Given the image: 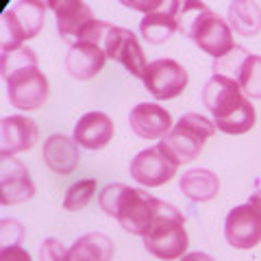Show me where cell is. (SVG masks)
Wrapping results in <instances>:
<instances>
[{"label":"cell","instance_id":"cell-1","mask_svg":"<svg viewBox=\"0 0 261 261\" xmlns=\"http://www.w3.org/2000/svg\"><path fill=\"white\" fill-rule=\"evenodd\" d=\"M178 31L214 59H222L235 48L233 29L224 18L211 11L205 3L185 0L176 13Z\"/></svg>","mask_w":261,"mask_h":261},{"label":"cell","instance_id":"cell-2","mask_svg":"<svg viewBox=\"0 0 261 261\" xmlns=\"http://www.w3.org/2000/svg\"><path fill=\"white\" fill-rule=\"evenodd\" d=\"M190 238L185 231V218L174 205L159 200L157 218L150 226V231L144 235V248L152 257L163 261H174L185 257Z\"/></svg>","mask_w":261,"mask_h":261},{"label":"cell","instance_id":"cell-3","mask_svg":"<svg viewBox=\"0 0 261 261\" xmlns=\"http://www.w3.org/2000/svg\"><path fill=\"white\" fill-rule=\"evenodd\" d=\"M216 133L214 120H209L200 113H185L178 118L172 130L159 140V146L172 157L178 166L190 163L196 159L205 148V144L211 135Z\"/></svg>","mask_w":261,"mask_h":261},{"label":"cell","instance_id":"cell-4","mask_svg":"<svg viewBox=\"0 0 261 261\" xmlns=\"http://www.w3.org/2000/svg\"><path fill=\"white\" fill-rule=\"evenodd\" d=\"M48 3L42 0H18L0 22V48L11 53L22 48L27 39H35L46 24Z\"/></svg>","mask_w":261,"mask_h":261},{"label":"cell","instance_id":"cell-5","mask_svg":"<svg viewBox=\"0 0 261 261\" xmlns=\"http://www.w3.org/2000/svg\"><path fill=\"white\" fill-rule=\"evenodd\" d=\"M157 207H159V198H154V196H150L144 190H135V187L124 185L116 202V209H113V218L118 220V224L126 233L144 238L150 231L154 218H157Z\"/></svg>","mask_w":261,"mask_h":261},{"label":"cell","instance_id":"cell-6","mask_svg":"<svg viewBox=\"0 0 261 261\" xmlns=\"http://www.w3.org/2000/svg\"><path fill=\"white\" fill-rule=\"evenodd\" d=\"M7 83V96L9 102L20 111H35L42 105H46L48 96H50V85L44 72L33 65V68H24L18 72L3 76Z\"/></svg>","mask_w":261,"mask_h":261},{"label":"cell","instance_id":"cell-7","mask_svg":"<svg viewBox=\"0 0 261 261\" xmlns=\"http://www.w3.org/2000/svg\"><path fill=\"white\" fill-rule=\"evenodd\" d=\"M128 172L144 187H159L163 183L172 181L174 174L178 172V163L161 148L159 144L144 148L130 159Z\"/></svg>","mask_w":261,"mask_h":261},{"label":"cell","instance_id":"cell-8","mask_svg":"<svg viewBox=\"0 0 261 261\" xmlns=\"http://www.w3.org/2000/svg\"><path fill=\"white\" fill-rule=\"evenodd\" d=\"M102 50L107 53L109 59L118 61L130 76L144 79L146 68H148V61H146L142 44H140V39H137V35L133 31L122 29V27H113L111 24L107 37H105Z\"/></svg>","mask_w":261,"mask_h":261},{"label":"cell","instance_id":"cell-9","mask_svg":"<svg viewBox=\"0 0 261 261\" xmlns=\"http://www.w3.org/2000/svg\"><path fill=\"white\" fill-rule=\"evenodd\" d=\"M142 81L144 87L157 100H170L185 92L190 76H187V70L174 59H154L148 63Z\"/></svg>","mask_w":261,"mask_h":261},{"label":"cell","instance_id":"cell-10","mask_svg":"<svg viewBox=\"0 0 261 261\" xmlns=\"http://www.w3.org/2000/svg\"><path fill=\"white\" fill-rule=\"evenodd\" d=\"M244 100H246V96L242 94L238 81L222 74H214L202 87V105L214 116V124H220L228 116H233Z\"/></svg>","mask_w":261,"mask_h":261},{"label":"cell","instance_id":"cell-11","mask_svg":"<svg viewBox=\"0 0 261 261\" xmlns=\"http://www.w3.org/2000/svg\"><path fill=\"white\" fill-rule=\"evenodd\" d=\"M224 238L233 248H255L261 242V211L250 202L231 209L224 220Z\"/></svg>","mask_w":261,"mask_h":261},{"label":"cell","instance_id":"cell-12","mask_svg":"<svg viewBox=\"0 0 261 261\" xmlns=\"http://www.w3.org/2000/svg\"><path fill=\"white\" fill-rule=\"evenodd\" d=\"M35 183L31 181L29 170L15 157L0 159V202L20 205L35 196Z\"/></svg>","mask_w":261,"mask_h":261},{"label":"cell","instance_id":"cell-13","mask_svg":"<svg viewBox=\"0 0 261 261\" xmlns=\"http://www.w3.org/2000/svg\"><path fill=\"white\" fill-rule=\"evenodd\" d=\"M48 9L55 11L57 31L63 42H68L70 46L79 44L85 29L96 20L89 5L81 0H57V3H48Z\"/></svg>","mask_w":261,"mask_h":261},{"label":"cell","instance_id":"cell-14","mask_svg":"<svg viewBox=\"0 0 261 261\" xmlns=\"http://www.w3.org/2000/svg\"><path fill=\"white\" fill-rule=\"evenodd\" d=\"M130 130L142 140H163L172 130V116L166 107L154 102H140L128 113Z\"/></svg>","mask_w":261,"mask_h":261},{"label":"cell","instance_id":"cell-15","mask_svg":"<svg viewBox=\"0 0 261 261\" xmlns=\"http://www.w3.org/2000/svg\"><path fill=\"white\" fill-rule=\"evenodd\" d=\"M39 140L37 124L27 116H7L0 124V154L13 157L22 150H31Z\"/></svg>","mask_w":261,"mask_h":261},{"label":"cell","instance_id":"cell-16","mask_svg":"<svg viewBox=\"0 0 261 261\" xmlns=\"http://www.w3.org/2000/svg\"><path fill=\"white\" fill-rule=\"evenodd\" d=\"M42 159L50 172L68 176L79 168V161H81L79 144L74 142V137L55 133L44 142Z\"/></svg>","mask_w":261,"mask_h":261},{"label":"cell","instance_id":"cell-17","mask_svg":"<svg viewBox=\"0 0 261 261\" xmlns=\"http://www.w3.org/2000/svg\"><path fill=\"white\" fill-rule=\"evenodd\" d=\"M107 59L109 57L100 46L89 44V42H79L74 46H70V50L63 59V65H65V72L72 79L87 81V79H94L105 68Z\"/></svg>","mask_w":261,"mask_h":261},{"label":"cell","instance_id":"cell-18","mask_svg":"<svg viewBox=\"0 0 261 261\" xmlns=\"http://www.w3.org/2000/svg\"><path fill=\"white\" fill-rule=\"evenodd\" d=\"M72 137L87 150H100L113 140V120L102 111H89L76 122Z\"/></svg>","mask_w":261,"mask_h":261},{"label":"cell","instance_id":"cell-19","mask_svg":"<svg viewBox=\"0 0 261 261\" xmlns=\"http://www.w3.org/2000/svg\"><path fill=\"white\" fill-rule=\"evenodd\" d=\"M178 9H181V3H178V0H168L166 9L144 15L142 22H140L142 37L148 44H166L178 31V22H176Z\"/></svg>","mask_w":261,"mask_h":261},{"label":"cell","instance_id":"cell-20","mask_svg":"<svg viewBox=\"0 0 261 261\" xmlns=\"http://www.w3.org/2000/svg\"><path fill=\"white\" fill-rule=\"evenodd\" d=\"M181 192L194 202H207L216 198L220 192V178L207 168H194L183 172L181 181H178Z\"/></svg>","mask_w":261,"mask_h":261},{"label":"cell","instance_id":"cell-21","mask_svg":"<svg viewBox=\"0 0 261 261\" xmlns=\"http://www.w3.org/2000/svg\"><path fill=\"white\" fill-rule=\"evenodd\" d=\"M116 244L105 233H85L72 244L70 261H111Z\"/></svg>","mask_w":261,"mask_h":261},{"label":"cell","instance_id":"cell-22","mask_svg":"<svg viewBox=\"0 0 261 261\" xmlns=\"http://www.w3.org/2000/svg\"><path fill=\"white\" fill-rule=\"evenodd\" d=\"M228 24L244 37H255L261 31V7L252 0H233L228 5Z\"/></svg>","mask_w":261,"mask_h":261},{"label":"cell","instance_id":"cell-23","mask_svg":"<svg viewBox=\"0 0 261 261\" xmlns=\"http://www.w3.org/2000/svg\"><path fill=\"white\" fill-rule=\"evenodd\" d=\"M238 85L246 98L261 100V55H248L244 59Z\"/></svg>","mask_w":261,"mask_h":261},{"label":"cell","instance_id":"cell-24","mask_svg":"<svg viewBox=\"0 0 261 261\" xmlns=\"http://www.w3.org/2000/svg\"><path fill=\"white\" fill-rule=\"evenodd\" d=\"M96 196V181L94 178H83L79 183H72L63 196V209L65 211H81L89 205Z\"/></svg>","mask_w":261,"mask_h":261},{"label":"cell","instance_id":"cell-25","mask_svg":"<svg viewBox=\"0 0 261 261\" xmlns=\"http://www.w3.org/2000/svg\"><path fill=\"white\" fill-rule=\"evenodd\" d=\"M33 65H37V55L27 46L0 55V72H3V76L24 70V68H33Z\"/></svg>","mask_w":261,"mask_h":261},{"label":"cell","instance_id":"cell-26","mask_svg":"<svg viewBox=\"0 0 261 261\" xmlns=\"http://www.w3.org/2000/svg\"><path fill=\"white\" fill-rule=\"evenodd\" d=\"M246 57H248V53L244 50L242 46H235L226 57H222V59H218L214 63V74H222V76H228V79L238 81L240 70H242V63H244Z\"/></svg>","mask_w":261,"mask_h":261},{"label":"cell","instance_id":"cell-27","mask_svg":"<svg viewBox=\"0 0 261 261\" xmlns=\"http://www.w3.org/2000/svg\"><path fill=\"white\" fill-rule=\"evenodd\" d=\"M39 261H70V248H65L59 240L46 238L39 244Z\"/></svg>","mask_w":261,"mask_h":261},{"label":"cell","instance_id":"cell-28","mask_svg":"<svg viewBox=\"0 0 261 261\" xmlns=\"http://www.w3.org/2000/svg\"><path fill=\"white\" fill-rule=\"evenodd\" d=\"M0 233H3V248L7 246H18L24 238V226L18 220H3L0 222Z\"/></svg>","mask_w":261,"mask_h":261},{"label":"cell","instance_id":"cell-29","mask_svg":"<svg viewBox=\"0 0 261 261\" xmlns=\"http://www.w3.org/2000/svg\"><path fill=\"white\" fill-rule=\"evenodd\" d=\"M122 5L128 7L133 11H142L144 15L154 13V11H161L166 9V0H122Z\"/></svg>","mask_w":261,"mask_h":261},{"label":"cell","instance_id":"cell-30","mask_svg":"<svg viewBox=\"0 0 261 261\" xmlns=\"http://www.w3.org/2000/svg\"><path fill=\"white\" fill-rule=\"evenodd\" d=\"M0 261H33L29 250H24L22 246H7L0 250Z\"/></svg>","mask_w":261,"mask_h":261},{"label":"cell","instance_id":"cell-31","mask_svg":"<svg viewBox=\"0 0 261 261\" xmlns=\"http://www.w3.org/2000/svg\"><path fill=\"white\" fill-rule=\"evenodd\" d=\"M181 261H216L211 255H207V252H187L185 257H181Z\"/></svg>","mask_w":261,"mask_h":261},{"label":"cell","instance_id":"cell-32","mask_svg":"<svg viewBox=\"0 0 261 261\" xmlns=\"http://www.w3.org/2000/svg\"><path fill=\"white\" fill-rule=\"evenodd\" d=\"M248 202H250V205H255V207L261 211V190H257L255 194H252L250 198H248Z\"/></svg>","mask_w":261,"mask_h":261}]
</instances>
